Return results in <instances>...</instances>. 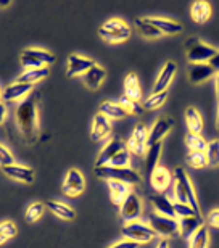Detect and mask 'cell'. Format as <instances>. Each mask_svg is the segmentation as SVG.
I'll use <instances>...</instances> for the list:
<instances>
[{"label": "cell", "instance_id": "6da1fadb", "mask_svg": "<svg viewBox=\"0 0 219 248\" xmlns=\"http://www.w3.org/2000/svg\"><path fill=\"white\" fill-rule=\"evenodd\" d=\"M41 93L32 91L16 108V123L21 131L24 140L29 145H34L39 139V124H37V100Z\"/></svg>", "mask_w": 219, "mask_h": 248}, {"label": "cell", "instance_id": "7a4b0ae2", "mask_svg": "<svg viewBox=\"0 0 219 248\" xmlns=\"http://www.w3.org/2000/svg\"><path fill=\"white\" fill-rule=\"evenodd\" d=\"M172 179H174V195H176V202L186 203V205L193 208V211H195L197 215H202L200 205H198V200H197V193L193 190V186L190 182V177L187 174V171L184 170V168L177 166L176 170H174Z\"/></svg>", "mask_w": 219, "mask_h": 248}, {"label": "cell", "instance_id": "3957f363", "mask_svg": "<svg viewBox=\"0 0 219 248\" xmlns=\"http://www.w3.org/2000/svg\"><path fill=\"white\" fill-rule=\"evenodd\" d=\"M98 179L105 181H118L126 186H139L142 184V177L137 171L131 170V168H113V166H100L94 170Z\"/></svg>", "mask_w": 219, "mask_h": 248}, {"label": "cell", "instance_id": "277c9868", "mask_svg": "<svg viewBox=\"0 0 219 248\" xmlns=\"http://www.w3.org/2000/svg\"><path fill=\"white\" fill-rule=\"evenodd\" d=\"M184 48H186L187 60L190 62L192 64H195V63H210L218 53L216 48L208 46V44L200 41L198 37H188L186 41V44H184Z\"/></svg>", "mask_w": 219, "mask_h": 248}, {"label": "cell", "instance_id": "5b68a950", "mask_svg": "<svg viewBox=\"0 0 219 248\" xmlns=\"http://www.w3.org/2000/svg\"><path fill=\"white\" fill-rule=\"evenodd\" d=\"M98 36L105 42L110 44H119L131 37V28L127 26L123 19H108L103 26L98 29Z\"/></svg>", "mask_w": 219, "mask_h": 248}, {"label": "cell", "instance_id": "8992f818", "mask_svg": "<svg viewBox=\"0 0 219 248\" xmlns=\"http://www.w3.org/2000/svg\"><path fill=\"white\" fill-rule=\"evenodd\" d=\"M148 226L156 232V235H161L163 239H174L181 235V224L174 217L161 216L158 213H152L148 217Z\"/></svg>", "mask_w": 219, "mask_h": 248}, {"label": "cell", "instance_id": "52a82bcc", "mask_svg": "<svg viewBox=\"0 0 219 248\" xmlns=\"http://www.w3.org/2000/svg\"><path fill=\"white\" fill-rule=\"evenodd\" d=\"M123 235L124 239L137 242V244H148L156 237V232L152 229L148 224H143V222L134 221V222H126L123 226Z\"/></svg>", "mask_w": 219, "mask_h": 248}, {"label": "cell", "instance_id": "ba28073f", "mask_svg": "<svg viewBox=\"0 0 219 248\" xmlns=\"http://www.w3.org/2000/svg\"><path fill=\"white\" fill-rule=\"evenodd\" d=\"M142 215V200L136 192H131L119 206V216L126 222L137 221Z\"/></svg>", "mask_w": 219, "mask_h": 248}, {"label": "cell", "instance_id": "9c48e42d", "mask_svg": "<svg viewBox=\"0 0 219 248\" xmlns=\"http://www.w3.org/2000/svg\"><path fill=\"white\" fill-rule=\"evenodd\" d=\"M147 140H148V131L143 124H137L134 127V131L129 137V142H127V150L131 153H136V155L142 156L145 155L147 152Z\"/></svg>", "mask_w": 219, "mask_h": 248}, {"label": "cell", "instance_id": "30bf717a", "mask_svg": "<svg viewBox=\"0 0 219 248\" xmlns=\"http://www.w3.org/2000/svg\"><path fill=\"white\" fill-rule=\"evenodd\" d=\"M127 145L124 143L119 137H113L105 147L102 148V152L98 153L97 160H95V168H100V166H108L110 161L113 160L114 156L118 155L119 152L126 150Z\"/></svg>", "mask_w": 219, "mask_h": 248}, {"label": "cell", "instance_id": "8fae6325", "mask_svg": "<svg viewBox=\"0 0 219 248\" xmlns=\"http://www.w3.org/2000/svg\"><path fill=\"white\" fill-rule=\"evenodd\" d=\"M86 188V181H84V176L79 172L78 170H69L66 172V177H64V184L62 187V190L64 195L68 197H78L81 195Z\"/></svg>", "mask_w": 219, "mask_h": 248}, {"label": "cell", "instance_id": "7c38bea8", "mask_svg": "<svg viewBox=\"0 0 219 248\" xmlns=\"http://www.w3.org/2000/svg\"><path fill=\"white\" fill-rule=\"evenodd\" d=\"M174 126V120L169 116H163L160 120H156L155 124L152 126V129L148 131V140H147V147H152L155 143H160L164 136L171 131Z\"/></svg>", "mask_w": 219, "mask_h": 248}, {"label": "cell", "instance_id": "4fadbf2b", "mask_svg": "<svg viewBox=\"0 0 219 248\" xmlns=\"http://www.w3.org/2000/svg\"><path fill=\"white\" fill-rule=\"evenodd\" d=\"M213 76H216V71L211 68L210 63H195L188 66V81L195 86L206 82Z\"/></svg>", "mask_w": 219, "mask_h": 248}, {"label": "cell", "instance_id": "5bb4252c", "mask_svg": "<svg viewBox=\"0 0 219 248\" xmlns=\"http://www.w3.org/2000/svg\"><path fill=\"white\" fill-rule=\"evenodd\" d=\"M95 66V63L89 58L79 57V55H69L68 57V66H66V76H79V74H86L89 69Z\"/></svg>", "mask_w": 219, "mask_h": 248}, {"label": "cell", "instance_id": "9a60e30c", "mask_svg": "<svg viewBox=\"0 0 219 248\" xmlns=\"http://www.w3.org/2000/svg\"><path fill=\"white\" fill-rule=\"evenodd\" d=\"M176 71H177V64L174 62H166L163 64L160 74H158L156 81H155V86H153V92H163V91H168L169 84H171L172 78L176 76Z\"/></svg>", "mask_w": 219, "mask_h": 248}, {"label": "cell", "instance_id": "2e32d148", "mask_svg": "<svg viewBox=\"0 0 219 248\" xmlns=\"http://www.w3.org/2000/svg\"><path fill=\"white\" fill-rule=\"evenodd\" d=\"M2 171L5 172V176H8L10 179L19 181V182H26V184H32L34 182V171L29 166L23 165H10L2 168Z\"/></svg>", "mask_w": 219, "mask_h": 248}, {"label": "cell", "instance_id": "e0dca14e", "mask_svg": "<svg viewBox=\"0 0 219 248\" xmlns=\"http://www.w3.org/2000/svg\"><path fill=\"white\" fill-rule=\"evenodd\" d=\"M111 132V123L107 116H103L102 113L94 116V121H92V129H91V137L92 140H102L110 136Z\"/></svg>", "mask_w": 219, "mask_h": 248}, {"label": "cell", "instance_id": "ac0fdd59", "mask_svg": "<svg viewBox=\"0 0 219 248\" xmlns=\"http://www.w3.org/2000/svg\"><path fill=\"white\" fill-rule=\"evenodd\" d=\"M148 198H150L152 205L155 206V210H156L158 215L177 219L176 213H174V205H172V202L169 200L168 197H164L163 193H153V195H150Z\"/></svg>", "mask_w": 219, "mask_h": 248}, {"label": "cell", "instance_id": "d6986e66", "mask_svg": "<svg viewBox=\"0 0 219 248\" xmlns=\"http://www.w3.org/2000/svg\"><path fill=\"white\" fill-rule=\"evenodd\" d=\"M172 181H174L172 174L166 170V168H163V166H158L156 170L153 171V174L150 176L152 187L155 188L156 192H164L169 186H171Z\"/></svg>", "mask_w": 219, "mask_h": 248}, {"label": "cell", "instance_id": "ffe728a7", "mask_svg": "<svg viewBox=\"0 0 219 248\" xmlns=\"http://www.w3.org/2000/svg\"><path fill=\"white\" fill-rule=\"evenodd\" d=\"M32 92V86L29 84H21V82H15L12 86L3 89V100L12 102V100H19V98H26L29 93Z\"/></svg>", "mask_w": 219, "mask_h": 248}, {"label": "cell", "instance_id": "44dd1931", "mask_svg": "<svg viewBox=\"0 0 219 248\" xmlns=\"http://www.w3.org/2000/svg\"><path fill=\"white\" fill-rule=\"evenodd\" d=\"M147 21L153 24L161 34H169V36H176V34L182 32V24L172 19H164V18H147Z\"/></svg>", "mask_w": 219, "mask_h": 248}, {"label": "cell", "instance_id": "7402d4cb", "mask_svg": "<svg viewBox=\"0 0 219 248\" xmlns=\"http://www.w3.org/2000/svg\"><path fill=\"white\" fill-rule=\"evenodd\" d=\"M179 224H181V237H184V239H190L200 227L205 226V219H203L202 215L192 216V217H184V219L179 221Z\"/></svg>", "mask_w": 219, "mask_h": 248}, {"label": "cell", "instance_id": "603a6c76", "mask_svg": "<svg viewBox=\"0 0 219 248\" xmlns=\"http://www.w3.org/2000/svg\"><path fill=\"white\" fill-rule=\"evenodd\" d=\"M161 150H163L161 142L147 148V152H145V172H147L148 177H150L153 174V171L158 168V163H160V158H161Z\"/></svg>", "mask_w": 219, "mask_h": 248}, {"label": "cell", "instance_id": "cb8c5ba5", "mask_svg": "<svg viewBox=\"0 0 219 248\" xmlns=\"http://www.w3.org/2000/svg\"><path fill=\"white\" fill-rule=\"evenodd\" d=\"M124 95L136 102L141 100L142 91H141V82H139V76L136 73H129L124 78Z\"/></svg>", "mask_w": 219, "mask_h": 248}, {"label": "cell", "instance_id": "d4e9b609", "mask_svg": "<svg viewBox=\"0 0 219 248\" xmlns=\"http://www.w3.org/2000/svg\"><path fill=\"white\" fill-rule=\"evenodd\" d=\"M190 16L197 24H205L211 16V5L208 2H193L190 7Z\"/></svg>", "mask_w": 219, "mask_h": 248}, {"label": "cell", "instance_id": "484cf974", "mask_svg": "<svg viewBox=\"0 0 219 248\" xmlns=\"http://www.w3.org/2000/svg\"><path fill=\"white\" fill-rule=\"evenodd\" d=\"M108 188H110V197H111V202L114 205H119L126 200V197L131 193L129 190V186L123 184V182H118V181H107Z\"/></svg>", "mask_w": 219, "mask_h": 248}, {"label": "cell", "instance_id": "4316f807", "mask_svg": "<svg viewBox=\"0 0 219 248\" xmlns=\"http://www.w3.org/2000/svg\"><path fill=\"white\" fill-rule=\"evenodd\" d=\"M105 76H107L105 69L95 64L92 69H89V71L84 74V82H86V86L91 89V91H97V89L102 86Z\"/></svg>", "mask_w": 219, "mask_h": 248}, {"label": "cell", "instance_id": "83f0119b", "mask_svg": "<svg viewBox=\"0 0 219 248\" xmlns=\"http://www.w3.org/2000/svg\"><path fill=\"white\" fill-rule=\"evenodd\" d=\"M186 124L188 127V132L192 134H200L203 131V118L200 115V111L193 107H188L186 110Z\"/></svg>", "mask_w": 219, "mask_h": 248}, {"label": "cell", "instance_id": "f1b7e54d", "mask_svg": "<svg viewBox=\"0 0 219 248\" xmlns=\"http://www.w3.org/2000/svg\"><path fill=\"white\" fill-rule=\"evenodd\" d=\"M98 113H102L108 120H123V118L127 116V111L119 103L114 102H103L98 108Z\"/></svg>", "mask_w": 219, "mask_h": 248}, {"label": "cell", "instance_id": "f546056e", "mask_svg": "<svg viewBox=\"0 0 219 248\" xmlns=\"http://www.w3.org/2000/svg\"><path fill=\"white\" fill-rule=\"evenodd\" d=\"M48 74H50L48 66L47 68H37V69H26L21 76H18V82L32 86L34 82H39V81H42V79H46Z\"/></svg>", "mask_w": 219, "mask_h": 248}, {"label": "cell", "instance_id": "4dcf8cb0", "mask_svg": "<svg viewBox=\"0 0 219 248\" xmlns=\"http://www.w3.org/2000/svg\"><path fill=\"white\" fill-rule=\"evenodd\" d=\"M47 206L50 208V211L53 215H57L58 217H62V219H66V221H73L74 217H76V211L73 210L71 206L66 205V203L63 202H47Z\"/></svg>", "mask_w": 219, "mask_h": 248}, {"label": "cell", "instance_id": "1f68e13d", "mask_svg": "<svg viewBox=\"0 0 219 248\" xmlns=\"http://www.w3.org/2000/svg\"><path fill=\"white\" fill-rule=\"evenodd\" d=\"M23 53L26 57L31 58V60L37 62L44 68L48 66V64L55 62V57L52 55V53L47 52V50H42V48H26V50H24Z\"/></svg>", "mask_w": 219, "mask_h": 248}, {"label": "cell", "instance_id": "d6a6232c", "mask_svg": "<svg viewBox=\"0 0 219 248\" xmlns=\"http://www.w3.org/2000/svg\"><path fill=\"white\" fill-rule=\"evenodd\" d=\"M134 24H136L137 31L141 32L143 37L158 39V37L163 36V34L158 31V29L153 26V24H150V23L147 21V18H136V19H134Z\"/></svg>", "mask_w": 219, "mask_h": 248}, {"label": "cell", "instance_id": "836d02e7", "mask_svg": "<svg viewBox=\"0 0 219 248\" xmlns=\"http://www.w3.org/2000/svg\"><path fill=\"white\" fill-rule=\"evenodd\" d=\"M168 98V91L163 92H153L152 95H148L145 100L142 102V108L143 110H156V108L163 107V103L166 102Z\"/></svg>", "mask_w": 219, "mask_h": 248}, {"label": "cell", "instance_id": "e575fe53", "mask_svg": "<svg viewBox=\"0 0 219 248\" xmlns=\"http://www.w3.org/2000/svg\"><path fill=\"white\" fill-rule=\"evenodd\" d=\"M187 166L193 168V170H203L208 166V158L205 152H188L186 155Z\"/></svg>", "mask_w": 219, "mask_h": 248}, {"label": "cell", "instance_id": "d590c367", "mask_svg": "<svg viewBox=\"0 0 219 248\" xmlns=\"http://www.w3.org/2000/svg\"><path fill=\"white\" fill-rule=\"evenodd\" d=\"M186 145L188 148V152H205L208 143H206L205 139L200 136V134L187 132V136H186Z\"/></svg>", "mask_w": 219, "mask_h": 248}, {"label": "cell", "instance_id": "8d00e7d4", "mask_svg": "<svg viewBox=\"0 0 219 248\" xmlns=\"http://www.w3.org/2000/svg\"><path fill=\"white\" fill-rule=\"evenodd\" d=\"M190 245L188 248H208V242H210V234H208L206 226L200 227L190 239Z\"/></svg>", "mask_w": 219, "mask_h": 248}, {"label": "cell", "instance_id": "74e56055", "mask_svg": "<svg viewBox=\"0 0 219 248\" xmlns=\"http://www.w3.org/2000/svg\"><path fill=\"white\" fill-rule=\"evenodd\" d=\"M119 105L127 111V115H142V111H143L142 103L132 100V98H129L126 95H123L119 98Z\"/></svg>", "mask_w": 219, "mask_h": 248}, {"label": "cell", "instance_id": "f35d334b", "mask_svg": "<svg viewBox=\"0 0 219 248\" xmlns=\"http://www.w3.org/2000/svg\"><path fill=\"white\" fill-rule=\"evenodd\" d=\"M206 158L210 166H219V140H211L206 145Z\"/></svg>", "mask_w": 219, "mask_h": 248}, {"label": "cell", "instance_id": "ab89813d", "mask_svg": "<svg viewBox=\"0 0 219 248\" xmlns=\"http://www.w3.org/2000/svg\"><path fill=\"white\" fill-rule=\"evenodd\" d=\"M44 210H46V206L42 205V203H32V205H29L28 206V210H26V222H29V224H32V222H36L39 221V217H41L44 215Z\"/></svg>", "mask_w": 219, "mask_h": 248}, {"label": "cell", "instance_id": "60d3db41", "mask_svg": "<svg viewBox=\"0 0 219 248\" xmlns=\"http://www.w3.org/2000/svg\"><path fill=\"white\" fill-rule=\"evenodd\" d=\"M129 165H131V153H129V150L126 148V150L119 152L118 155L114 156L111 161H110L108 166H113V168H129Z\"/></svg>", "mask_w": 219, "mask_h": 248}, {"label": "cell", "instance_id": "b9f144b4", "mask_svg": "<svg viewBox=\"0 0 219 248\" xmlns=\"http://www.w3.org/2000/svg\"><path fill=\"white\" fill-rule=\"evenodd\" d=\"M15 235H16V226H15L13 222L5 221L0 224V244H3V242H7L8 239H12Z\"/></svg>", "mask_w": 219, "mask_h": 248}, {"label": "cell", "instance_id": "7bdbcfd3", "mask_svg": "<svg viewBox=\"0 0 219 248\" xmlns=\"http://www.w3.org/2000/svg\"><path fill=\"white\" fill-rule=\"evenodd\" d=\"M174 213H176V217H181V219H184V217H192V216H200L197 215L195 211H193L192 206L186 205V203H179V202H174Z\"/></svg>", "mask_w": 219, "mask_h": 248}, {"label": "cell", "instance_id": "ee69618b", "mask_svg": "<svg viewBox=\"0 0 219 248\" xmlns=\"http://www.w3.org/2000/svg\"><path fill=\"white\" fill-rule=\"evenodd\" d=\"M10 165H15L12 153H10L3 145H0V166L5 168V166H10Z\"/></svg>", "mask_w": 219, "mask_h": 248}, {"label": "cell", "instance_id": "f6af8a7d", "mask_svg": "<svg viewBox=\"0 0 219 248\" xmlns=\"http://www.w3.org/2000/svg\"><path fill=\"white\" fill-rule=\"evenodd\" d=\"M206 224L215 227V229H219V208H216V210H211L210 213H208Z\"/></svg>", "mask_w": 219, "mask_h": 248}, {"label": "cell", "instance_id": "bcb514c9", "mask_svg": "<svg viewBox=\"0 0 219 248\" xmlns=\"http://www.w3.org/2000/svg\"><path fill=\"white\" fill-rule=\"evenodd\" d=\"M139 247H141V244H137V242H132V240L124 239V240L116 242V244L110 245L108 248H139Z\"/></svg>", "mask_w": 219, "mask_h": 248}, {"label": "cell", "instance_id": "7dc6e473", "mask_svg": "<svg viewBox=\"0 0 219 248\" xmlns=\"http://www.w3.org/2000/svg\"><path fill=\"white\" fill-rule=\"evenodd\" d=\"M210 64H211V68L215 69L216 73H219V52L215 55V58H213V60L210 62Z\"/></svg>", "mask_w": 219, "mask_h": 248}, {"label": "cell", "instance_id": "c3c4849f", "mask_svg": "<svg viewBox=\"0 0 219 248\" xmlns=\"http://www.w3.org/2000/svg\"><path fill=\"white\" fill-rule=\"evenodd\" d=\"M5 118H7V107H5L2 102H0V124H3Z\"/></svg>", "mask_w": 219, "mask_h": 248}, {"label": "cell", "instance_id": "681fc988", "mask_svg": "<svg viewBox=\"0 0 219 248\" xmlns=\"http://www.w3.org/2000/svg\"><path fill=\"white\" fill-rule=\"evenodd\" d=\"M215 87H216V97L219 100V73H216V76H215Z\"/></svg>", "mask_w": 219, "mask_h": 248}, {"label": "cell", "instance_id": "f907efd6", "mask_svg": "<svg viewBox=\"0 0 219 248\" xmlns=\"http://www.w3.org/2000/svg\"><path fill=\"white\" fill-rule=\"evenodd\" d=\"M156 248H169L168 239H161V240H160V244L156 245Z\"/></svg>", "mask_w": 219, "mask_h": 248}, {"label": "cell", "instance_id": "816d5d0a", "mask_svg": "<svg viewBox=\"0 0 219 248\" xmlns=\"http://www.w3.org/2000/svg\"><path fill=\"white\" fill-rule=\"evenodd\" d=\"M216 129L219 131V100H218V113H216Z\"/></svg>", "mask_w": 219, "mask_h": 248}, {"label": "cell", "instance_id": "f5cc1de1", "mask_svg": "<svg viewBox=\"0 0 219 248\" xmlns=\"http://www.w3.org/2000/svg\"><path fill=\"white\" fill-rule=\"evenodd\" d=\"M10 3H12V2H0V8H5V7H8Z\"/></svg>", "mask_w": 219, "mask_h": 248}, {"label": "cell", "instance_id": "db71d44e", "mask_svg": "<svg viewBox=\"0 0 219 248\" xmlns=\"http://www.w3.org/2000/svg\"><path fill=\"white\" fill-rule=\"evenodd\" d=\"M2 97H3V91L0 89V98H2Z\"/></svg>", "mask_w": 219, "mask_h": 248}]
</instances>
